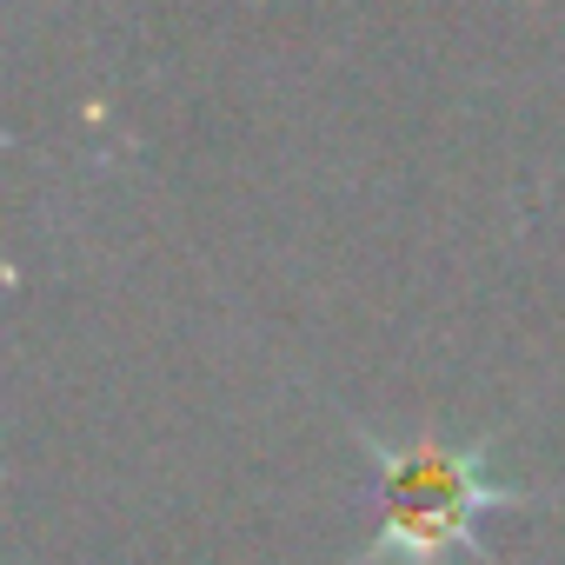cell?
<instances>
[{"instance_id":"cell-1","label":"cell","mask_w":565,"mask_h":565,"mask_svg":"<svg viewBox=\"0 0 565 565\" xmlns=\"http://www.w3.org/2000/svg\"><path fill=\"white\" fill-rule=\"evenodd\" d=\"M366 452L380 472V532L366 545V565H446L452 552H479V525L492 512L525 505V492L486 472V452L386 439H366Z\"/></svg>"}]
</instances>
